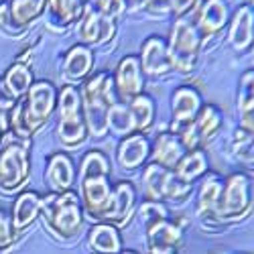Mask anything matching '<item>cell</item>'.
Here are the masks:
<instances>
[{
  "label": "cell",
  "mask_w": 254,
  "mask_h": 254,
  "mask_svg": "<svg viewBox=\"0 0 254 254\" xmlns=\"http://www.w3.org/2000/svg\"><path fill=\"white\" fill-rule=\"evenodd\" d=\"M79 94H81V110L88 124L90 138L104 140L108 136V114L112 106L120 102L114 88L112 71L100 69L92 73L81 83Z\"/></svg>",
  "instance_id": "1"
},
{
  "label": "cell",
  "mask_w": 254,
  "mask_h": 254,
  "mask_svg": "<svg viewBox=\"0 0 254 254\" xmlns=\"http://www.w3.org/2000/svg\"><path fill=\"white\" fill-rule=\"evenodd\" d=\"M41 218L45 222L47 232L59 242H75L81 236L86 214L75 189L65 193H51L43 195V211Z\"/></svg>",
  "instance_id": "2"
},
{
  "label": "cell",
  "mask_w": 254,
  "mask_h": 254,
  "mask_svg": "<svg viewBox=\"0 0 254 254\" xmlns=\"http://www.w3.org/2000/svg\"><path fill=\"white\" fill-rule=\"evenodd\" d=\"M254 209V183L248 171H234L224 177L222 197L211 226H234L244 222Z\"/></svg>",
  "instance_id": "3"
},
{
  "label": "cell",
  "mask_w": 254,
  "mask_h": 254,
  "mask_svg": "<svg viewBox=\"0 0 254 254\" xmlns=\"http://www.w3.org/2000/svg\"><path fill=\"white\" fill-rule=\"evenodd\" d=\"M57 124H55V134L61 146L73 151L79 149L83 142H88L90 132H88V124L83 118L81 110V94L77 86L65 83L59 88L57 96Z\"/></svg>",
  "instance_id": "4"
},
{
  "label": "cell",
  "mask_w": 254,
  "mask_h": 254,
  "mask_svg": "<svg viewBox=\"0 0 254 254\" xmlns=\"http://www.w3.org/2000/svg\"><path fill=\"white\" fill-rule=\"evenodd\" d=\"M31 146L6 132L0 140V191L20 193L31 179Z\"/></svg>",
  "instance_id": "5"
},
{
  "label": "cell",
  "mask_w": 254,
  "mask_h": 254,
  "mask_svg": "<svg viewBox=\"0 0 254 254\" xmlns=\"http://www.w3.org/2000/svg\"><path fill=\"white\" fill-rule=\"evenodd\" d=\"M167 45H169V55H171L175 73L189 75L195 71L199 63V55H201V47H203V39L197 33L195 25L191 23V18L189 16L173 18L171 29H169V37H167Z\"/></svg>",
  "instance_id": "6"
},
{
  "label": "cell",
  "mask_w": 254,
  "mask_h": 254,
  "mask_svg": "<svg viewBox=\"0 0 254 254\" xmlns=\"http://www.w3.org/2000/svg\"><path fill=\"white\" fill-rule=\"evenodd\" d=\"M57 96H59V88L53 81L35 79L27 96L20 98V104H23V122L33 136L39 130H43L49 124V120L55 116Z\"/></svg>",
  "instance_id": "7"
},
{
  "label": "cell",
  "mask_w": 254,
  "mask_h": 254,
  "mask_svg": "<svg viewBox=\"0 0 254 254\" xmlns=\"http://www.w3.org/2000/svg\"><path fill=\"white\" fill-rule=\"evenodd\" d=\"M224 110L218 104L211 102H203L199 114L195 116V120L187 126L173 130L179 134V138L183 140V144L187 146V151L191 149H203L207 142L214 140L222 128H224Z\"/></svg>",
  "instance_id": "8"
},
{
  "label": "cell",
  "mask_w": 254,
  "mask_h": 254,
  "mask_svg": "<svg viewBox=\"0 0 254 254\" xmlns=\"http://www.w3.org/2000/svg\"><path fill=\"white\" fill-rule=\"evenodd\" d=\"M116 33H118V20L100 12L92 2L86 4L81 18L75 25V37L79 39V43L88 45L92 49L108 45L116 37Z\"/></svg>",
  "instance_id": "9"
},
{
  "label": "cell",
  "mask_w": 254,
  "mask_h": 254,
  "mask_svg": "<svg viewBox=\"0 0 254 254\" xmlns=\"http://www.w3.org/2000/svg\"><path fill=\"white\" fill-rule=\"evenodd\" d=\"M136 207H138V193L132 181H116L112 183V195L110 201L102 211L100 222L112 224L116 228L128 226L130 220L136 216Z\"/></svg>",
  "instance_id": "10"
},
{
  "label": "cell",
  "mask_w": 254,
  "mask_h": 254,
  "mask_svg": "<svg viewBox=\"0 0 254 254\" xmlns=\"http://www.w3.org/2000/svg\"><path fill=\"white\" fill-rule=\"evenodd\" d=\"M232 8L228 0H199L195 10L189 14L191 23L195 25L197 33L201 35L203 43L211 37H218L226 31L228 20H230Z\"/></svg>",
  "instance_id": "11"
},
{
  "label": "cell",
  "mask_w": 254,
  "mask_h": 254,
  "mask_svg": "<svg viewBox=\"0 0 254 254\" xmlns=\"http://www.w3.org/2000/svg\"><path fill=\"white\" fill-rule=\"evenodd\" d=\"M138 61L144 77H167L173 71V63L171 55H169V45H167V37L163 35H151L146 37L140 43L138 51Z\"/></svg>",
  "instance_id": "12"
},
{
  "label": "cell",
  "mask_w": 254,
  "mask_h": 254,
  "mask_svg": "<svg viewBox=\"0 0 254 254\" xmlns=\"http://www.w3.org/2000/svg\"><path fill=\"white\" fill-rule=\"evenodd\" d=\"M112 79H114V88L118 94L120 102H130L132 98L144 94V86H146V77L142 73L138 55H124L112 71Z\"/></svg>",
  "instance_id": "13"
},
{
  "label": "cell",
  "mask_w": 254,
  "mask_h": 254,
  "mask_svg": "<svg viewBox=\"0 0 254 254\" xmlns=\"http://www.w3.org/2000/svg\"><path fill=\"white\" fill-rule=\"evenodd\" d=\"M228 47L238 53L246 55L254 47V8L248 4H238L230 14L228 20Z\"/></svg>",
  "instance_id": "14"
},
{
  "label": "cell",
  "mask_w": 254,
  "mask_h": 254,
  "mask_svg": "<svg viewBox=\"0 0 254 254\" xmlns=\"http://www.w3.org/2000/svg\"><path fill=\"white\" fill-rule=\"evenodd\" d=\"M77 193L83 205V214L90 222H100L102 211L106 209L112 195L110 177H88L77 181Z\"/></svg>",
  "instance_id": "15"
},
{
  "label": "cell",
  "mask_w": 254,
  "mask_h": 254,
  "mask_svg": "<svg viewBox=\"0 0 254 254\" xmlns=\"http://www.w3.org/2000/svg\"><path fill=\"white\" fill-rule=\"evenodd\" d=\"M116 163L122 171L134 173L142 171L146 163H151V138L146 132H134L118 140L116 144Z\"/></svg>",
  "instance_id": "16"
},
{
  "label": "cell",
  "mask_w": 254,
  "mask_h": 254,
  "mask_svg": "<svg viewBox=\"0 0 254 254\" xmlns=\"http://www.w3.org/2000/svg\"><path fill=\"white\" fill-rule=\"evenodd\" d=\"M203 106L201 92L191 83H181L171 92V124L169 128L177 130L181 126H187L195 120Z\"/></svg>",
  "instance_id": "17"
},
{
  "label": "cell",
  "mask_w": 254,
  "mask_h": 254,
  "mask_svg": "<svg viewBox=\"0 0 254 254\" xmlns=\"http://www.w3.org/2000/svg\"><path fill=\"white\" fill-rule=\"evenodd\" d=\"M43 181L47 185V191L51 193H65L73 189L77 183V169L73 159L65 151L53 153L45 163Z\"/></svg>",
  "instance_id": "18"
},
{
  "label": "cell",
  "mask_w": 254,
  "mask_h": 254,
  "mask_svg": "<svg viewBox=\"0 0 254 254\" xmlns=\"http://www.w3.org/2000/svg\"><path fill=\"white\" fill-rule=\"evenodd\" d=\"M94 67H96L94 49L83 43H75L63 55L59 69H61L63 79L71 83V86H77V83H83L94 73Z\"/></svg>",
  "instance_id": "19"
},
{
  "label": "cell",
  "mask_w": 254,
  "mask_h": 254,
  "mask_svg": "<svg viewBox=\"0 0 254 254\" xmlns=\"http://www.w3.org/2000/svg\"><path fill=\"white\" fill-rule=\"evenodd\" d=\"M222 189H224V175L216 171L205 173L199 179V189L195 193V218L201 224H211V220H214L222 197Z\"/></svg>",
  "instance_id": "20"
},
{
  "label": "cell",
  "mask_w": 254,
  "mask_h": 254,
  "mask_svg": "<svg viewBox=\"0 0 254 254\" xmlns=\"http://www.w3.org/2000/svg\"><path fill=\"white\" fill-rule=\"evenodd\" d=\"M83 0H47L45 4V25L53 33H65L75 27L83 14Z\"/></svg>",
  "instance_id": "21"
},
{
  "label": "cell",
  "mask_w": 254,
  "mask_h": 254,
  "mask_svg": "<svg viewBox=\"0 0 254 254\" xmlns=\"http://www.w3.org/2000/svg\"><path fill=\"white\" fill-rule=\"evenodd\" d=\"M185 153H187V146L183 144L179 134L173 132L171 128L161 130L155 138H151V163H157L165 169L173 171Z\"/></svg>",
  "instance_id": "22"
},
{
  "label": "cell",
  "mask_w": 254,
  "mask_h": 254,
  "mask_svg": "<svg viewBox=\"0 0 254 254\" xmlns=\"http://www.w3.org/2000/svg\"><path fill=\"white\" fill-rule=\"evenodd\" d=\"M183 230L185 226L179 224V220L161 218L144 226V236H146V246L149 248H173L181 250L183 246Z\"/></svg>",
  "instance_id": "23"
},
{
  "label": "cell",
  "mask_w": 254,
  "mask_h": 254,
  "mask_svg": "<svg viewBox=\"0 0 254 254\" xmlns=\"http://www.w3.org/2000/svg\"><path fill=\"white\" fill-rule=\"evenodd\" d=\"M43 211V195L33 189H23L20 193H16L12 205H10V220L16 232L29 230Z\"/></svg>",
  "instance_id": "24"
},
{
  "label": "cell",
  "mask_w": 254,
  "mask_h": 254,
  "mask_svg": "<svg viewBox=\"0 0 254 254\" xmlns=\"http://www.w3.org/2000/svg\"><path fill=\"white\" fill-rule=\"evenodd\" d=\"M236 114H238V128L254 134V67L244 69L238 77Z\"/></svg>",
  "instance_id": "25"
},
{
  "label": "cell",
  "mask_w": 254,
  "mask_h": 254,
  "mask_svg": "<svg viewBox=\"0 0 254 254\" xmlns=\"http://www.w3.org/2000/svg\"><path fill=\"white\" fill-rule=\"evenodd\" d=\"M88 248L92 254H120L124 250L120 228L106 222L92 224L88 230Z\"/></svg>",
  "instance_id": "26"
},
{
  "label": "cell",
  "mask_w": 254,
  "mask_h": 254,
  "mask_svg": "<svg viewBox=\"0 0 254 254\" xmlns=\"http://www.w3.org/2000/svg\"><path fill=\"white\" fill-rule=\"evenodd\" d=\"M171 175H173L171 169H165L157 163H146L140 171V189L144 199L165 203V193L169 181H171Z\"/></svg>",
  "instance_id": "27"
},
{
  "label": "cell",
  "mask_w": 254,
  "mask_h": 254,
  "mask_svg": "<svg viewBox=\"0 0 254 254\" xmlns=\"http://www.w3.org/2000/svg\"><path fill=\"white\" fill-rule=\"evenodd\" d=\"M173 173L185 181L195 185V181H199L205 173H209V159L205 149H191L183 155V159L177 163V167L173 169Z\"/></svg>",
  "instance_id": "28"
},
{
  "label": "cell",
  "mask_w": 254,
  "mask_h": 254,
  "mask_svg": "<svg viewBox=\"0 0 254 254\" xmlns=\"http://www.w3.org/2000/svg\"><path fill=\"white\" fill-rule=\"evenodd\" d=\"M45 4L47 0H8L12 23L27 33L35 20L45 14Z\"/></svg>",
  "instance_id": "29"
},
{
  "label": "cell",
  "mask_w": 254,
  "mask_h": 254,
  "mask_svg": "<svg viewBox=\"0 0 254 254\" xmlns=\"http://www.w3.org/2000/svg\"><path fill=\"white\" fill-rule=\"evenodd\" d=\"M2 81H4L6 90L10 92V96L14 100H20V98L27 96V92L35 83V75L29 67V63H18L16 61L6 69V73L2 75Z\"/></svg>",
  "instance_id": "30"
},
{
  "label": "cell",
  "mask_w": 254,
  "mask_h": 254,
  "mask_svg": "<svg viewBox=\"0 0 254 254\" xmlns=\"http://www.w3.org/2000/svg\"><path fill=\"white\" fill-rule=\"evenodd\" d=\"M128 104V108L134 116V122H136V130L138 132H149L153 126H155V120H157V104L153 100L151 94H140L136 98H132Z\"/></svg>",
  "instance_id": "31"
},
{
  "label": "cell",
  "mask_w": 254,
  "mask_h": 254,
  "mask_svg": "<svg viewBox=\"0 0 254 254\" xmlns=\"http://www.w3.org/2000/svg\"><path fill=\"white\" fill-rule=\"evenodd\" d=\"M134 132H138V130H136V122H134V116L128 108V104L116 102L108 114V134H114L120 140V138L134 134Z\"/></svg>",
  "instance_id": "32"
},
{
  "label": "cell",
  "mask_w": 254,
  "mask_h": 254,
  "mask_svg": "<svg viewBox=\"0 0 254 254\" xmlns=\"http://www.w3.org/2000/svg\"><path fill=\"white\" fill-rule=\"evenodd\" d=\"M112 163L104 151L92 149L81 157L79 167H77V181L88 179V177H110Z\"/></svg>",
  "instance_id": "33"
},
{
  "label": "cell",
  "mask_w": 254,
  "mask_h": 254,
  "mask_svg": "<svg viewBox=\"0 0 254 254\" xmlns=\"http://www.w3.org/2000/svg\"><path fill=\"white\" fill-rule=\"evenodd\" d=\"M230 153L248 171H254V134L236 128L230 142Z\"/></svg>",
  "instance_id": "34"
},
{
  "label": "cell",
  "mask_w": 254,
  "mask_h": 254,
  "mask_svg": "<svg viewBox=\"0 0 254 254\" xmlns=\"http://www.w3.org/2000/svg\"><path fill=\"white\" fill-rule=\"evenodd\" d=\"M136 216L140 218L142 226H146V224H151V222H155V220L169 218V216H171V209H169V205L163 203V201L144 199V201L136 207Z\"/></svg>",
  "instance_id": "35"
},
{
  "label": "cell",
  "mask_w": 254,
  "mask_h": 254,
  "mask_svg": "<svg viewBox=\"0 0 254 254\" xmlns=\"http://www.w3.org/2000/svg\"><path fill=\"white\" fill-rule=\"evenodd\" d=\"M18 234H20V232L14 230L12 220H10V214H8L6 209L0 207V252L10 250L16 244Z\"/></svg>",
  "instance_id": "36"
},
{
  "label": "cell",
  "mask_w": 254,
  "mask_h": 254,
  "mask_svg": "<svg viewBox=\"0 0 254 254\" xmlns=\"http://www.w3.org/2000/svg\"><path fill=\"white\" fill-rule=\"evenodd\" d=\"M92 4L104 12L106 16L110 18H120L124 12H128V4H126V0H92Z\"/></svg>",
  "instance_id": "37"
},
{
  "label": "cell",
  "mask_w": 254,
  "mask_h": 254,
  "mask_svg": "<svg viewBox=\"0 0 254 254\" xmlns=\"http://www.w3.org/2000/svg\"><path fill=\"white\" fill-rule=\"evenodd\" d=\"M0 33L6 37H23L25 33L20 31L10 18V8H8V0H0Z\"/></svg>",
  "instance_id": "38"
},
{
  "label": "cell",
  "mask_w": 254,
  "mask_h": 254,
  "mask_svg": "<svg viewBox=\"0 0 254 254\" xmlns=\"http://www.w3.org/2000/svg\"><path fill=\"white\" fill-rule=\"evenodd\" d=\"M140 10L151 18L171 16V4H169V0H142Z\"/></svg>",
  "instance_id": "39"
},
{
  "label": "cell",
  "mask_w": 254,
  "mask_h": 254,
  "mask_svg": "<svg viewBox=\"0 0 254 254\" xmlns=\"http://www.w3.org/2000/svg\"><path fill=\"white\" fill-rule=\"evenodd\" d=\"M171 4V16L173 18H179V16H189L195 6L199 4V0H169Z\"/></svg>",
  "instance_id": "40"
},
{
  "label": "cell",
  "mask_w": 254,
  "mask_h": 254,
  "mask_svg": "<svg viewBox=\"0 0 254 254\" xmlns=\"http://www.w3.org/2000/svg\"><path fill=\"white\" fill-rule=\"evenodd\" d=\"M16 102H18V100H14V98L10 96V92L6 90L2 77H0V114H8V112L14 108Z\"/></svg>",
  "instance_id": "41"
},
{
  "label": "cell",
  "mask_w": 254,
  "mask_h": 254,
  "mask_svg": "<svg viewBox=\"0 0 254 254\" xmlns=\"http://www.w3.org/2000/svg\"><path fill=\"white\" fill-rule=\"evenodd\" d=\"M8 132V114H0V140Z\"/></svg>",
  "instance_id": "42"
},
{
  "label": "cell",
  "mask_w": 254,
  "mask_h": 254,
  "mask_svg": "<svg viewBox=\"0 0 254 254\" xmlns=\"http://www.w3.org/2000/svg\"><path fill=\"white\" fill-rule=\"evenodd\" d=\"M146 254H179V250H173V248H149Z\"/></svg>",
  "instance_id": "43"
},
{
  "label": "cell",
  "mask_w": 254,
  "mask_h": 254,
  "mask_svg": "<svg viewBox=\"0 0 254 254\" xmlns=\"http://www.w3.org/2000/svg\"><path fill=\"white\" fill-rule=\"evenodd\" d=\"M120 254H138V252H136V250H122Z\"/></svg>",
  "instance_id": "44"
},
{
  "label": "cell",
  "mask_w": 254,
  "mask_h": 254,
  "mask_svg": "<svg viewBox=\"0 0 254 254\" xmlns=\"http://www.w3.org/2000/svg\"><path fill=\"white\" fill-rule=\"evenodd\" d=\"M244 4H248V6H252V8H254V0H244Z\"/></svg>",
  "instance_id": "45"
},
{
  "label": "cell",
  "mask_w": 254,
  "mask_h": 254,
  "mask_svg": "<svg viewBox=\"0 0 254 254\" xmlns=\"http://www.w3.org/2000/svg\"><path fill=\"white\" fill-rule=\"evenodd\" d=\"M250 173V177H252V183H254V171H248Z\"/></svg>",
  "instance_id": "46"
},
{
  "label": "cell",
  "mask_w": 254,
  "mask_h": 254,
  "mask_svg": "<svg viewBox=\"0 0 254 254\" xmlns=\"http://www.w3.org/2000/svg\"><path fill=\"white\" fill-rule=\"evenodd\" d=\"M83 2H86V4H88V2H92V0H83Z\"/></svg>",
  "instance_id": "47"
},
{
  "label": "cell",
  "mask_w": 254,
  "mask_h": 254,
  "mask_svg": "<svg viewBox=\"0 0 254 254\" xmlns=\"http://www.w3.org/2000/svg\"><path fill=\"white\" fill-rule=\"evenodd\" d=\"M250 53H254V47H252V51H250ZM252 67H254V65H252Z\"/></svg>",
  "instance_id": "48"
}]
</instances>
